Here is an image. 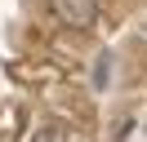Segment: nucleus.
Here are the masks:
<instances>
[{
    "mask_svg": "<svg viewBox=\"0 0 147 142\" xmlns=\"http://www.w3.org/2000/svg\"><path fill=\"white\" fill-rule=\"evenodd\" d=\"M54 13H58V22H67V27H94L98 0H54Z\"/></svg>",
    "mask_w": 147,
    "mask_h": 142,
    "instance_id": "obj_1",
    "label": "nucleus"
},
{
    "mask_svg": "<svg viewBox=\"0 0 147 142\" xmlns=\"http://www.w3.org/2000/svg\"><path fill=\"white\" fill-rule=\"evenodd\" d=\"M111 80V53H98V62H94V89H107Z\"/></svg>",
    "mask_w": 147,
    "mask_h": 142,
    "instance_id": "obj_4",
    "label": "nucleus"
},
{
    "mask_svg": "<svg viewBox=\"0 0 147 142\" xmlns=\"http://www.w3.org/2000/svg\"><path fill=\"white\" fill-rule=\"evenodd\" d=\"M120 142H147V111H134L120 124Z\"/></svg>",
    "mask_w": 147,
    "mask_h": 142,
    "instance_id": "obj_2",
    "label": "nucleus"
},
{
    "mask_svg": "<svg viewBox=\"0 0 147 142\" xmlns=\"http://www.w3.org/2000/svg\"><path fill=\"white\" fill-rule=\"evenodd\" d=\"M27 142H67V129H63V124H40Z\"/></svg>",
    "mask_w": 147,
    "mask_h": 142,
    "instance_id": "obj_3",
    "label": "nucleus"
}]
</instances>
